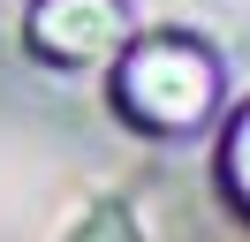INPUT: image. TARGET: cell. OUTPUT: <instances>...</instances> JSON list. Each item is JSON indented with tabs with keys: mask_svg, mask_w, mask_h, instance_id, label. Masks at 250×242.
I'll use <instances>...</instances> for the list:
<instances>
[{
	"mask_svg": "<svg viewBox=\"0 0 250 242\" xmlns=\"http://www.w3.org/2000/svg\"><path fill=\"white\" fill-rule=\"evenodd\" d=\"M114 68V114L137 136H197L205 121L228 99V76H220V53L189 30H129V45L106 60Z\"/></svg>",
	"mask_w": 250,
	"mask_h": 242,
	"instance_id": "6da1fadb",
	"label": "cell"
},
{
	"mask_svg": "<svg viewBox=\"0 0 250 242\" xmlns=\"http://www.w3.org/2000/svg\"><path fill=\"white\" fill-rule=\"evenodd\" d=\"M23 45L46 68H106L129 45V8L122 0H31Z\"/></svg>",
	"mask_w": 250,
	"mask_h": 242,
	"instance_id": "7a4b0ae2",
	"label": "cell"
},
{
	"mask_svg": "<svg viewBox=\"0 0 250 242\" xmlns=\"http://www.w3.org/2000/svg\"><path fill=\"white\" fill-rule=\"evenodd\" d=\"M220 189H228V204L250 220V99L235 106L228 136H220Z\"/></svg>",
	"mask_w": 250,
	"mask_h": 242,
	"instance_id": "3957f363",
	"label": "cell"
},
{
	"mask_svg": "<svg viewBox=\"0 0 250 242\" xmlns=\"http://www.w3.org/2000/svg\"><path fill=\"white\" fill-rule=\"evenodd\" d=\"M68 242H144V227L129 220V204H114V197H99V204L83 212L76 227H68Z\"/></svg>",
	"mask_w": 250,
	"mask_h": 242,
	"instance_id": "277c9868",
	"label": "cell"
}]
</instances>
